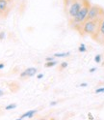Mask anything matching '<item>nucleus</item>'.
Instances as JSON below:
<instances>
[{
  "mask_svg": "<svg viewBox=\"0 0 104 120\" xmlns=\"http://www.w3.org/2000/svg\"><path fill=\"white\" fill-rule=\"evenodd\" d=\"M100 21L101 19H87L81 25H79L76 30L81 35H90L94 39V37L98 31Z\"/></svg>",
  "mask_w": 104,
  "mask_h": 120,
  "instance_id": "1",
  "label": "nucleus"
},
{
  "mask_svg": "<svg viewBox=\"0 0 104 120\" xmlns=\"http://www.w3.org/2000/svg\"><path fill=\"white\" fill-rule=\"evenodd\" d=\"M90 7H91L90 1H89V0H85L84 5L82 6V8L80 9L78 14L73 19H70V24H71V26L73 28L76 29L79 25H81L87 19L88 13H89V10H90Z\"/></svg>",
  "mask_w": 104,
  "mask_h": 120,
  "instance_id": "2",
  "label": "nucleus"
},
{
  "mask_svg": "<svg viewBox=\"0 0 104 120\" xmlns=\"http://www.w3.org/2000/svg\"><path fill=\"white\" fill-rule=\"evenodd\" d=\"M84 2H85V0H73V1H70L69 3L66 5V7L68 6L66 13H68L69 19H73L78 14L80 9L82 8V6L84 5Z\"/></svg>",
  "mask_w": 104,
  "mask_h": 120,
  "instance_id": "3",
  "label": "nucleus"
},
{
  "mask_svg": "<svg viewBox=\"0 0 104 120\" xmlns=\"http://www.w3.org/2000/svg\"><path fill=\"white\" fill-rule=\"evenodd\" d=\"M103 18H104V9L102 7L98 5H91L87 19H102Z\"/></svg>",
  "mask_w": 104,
  "mask_h": 120,
  "instance_id": "4",
  "label": "nucleus"
},
{
  "mask_svg": "<svg viewBox=\"0 0 104 120\" xmlns=\"http://www.w3.org/2000/svg\"><path fill=\"white\" fill-rule=\"evenodd\" d=\"M94 40L96 41L97 43L104 44V18L100 21L98 31H97V33H96V35L94 37Z\"/></svg>",
  "mask_w": 104,
  "mask_h": 120,
  "instance_id": "5",
  "label": "nucleus"
},
{
  "mask_svg": "<svg viewBox=\"0 0 104 120\" xmlns=\"http://www.w3.org/2000/svg\"><path fill=\"white\" fill-rule=\"evenodd\" d=\"M37 73H38V69L35 68V67H30V68H27L26 70H24L20 74V78L23 79V78H32L34 76H36Z\"/></svg>",
  "mask_w": 104,
  "mask_h": 120,
  "instance_id": "6",
  "label": "nucleus"
},
{
  "mask_svg": "<svg viewBox=\"0 0 104 120\" xmlns=\"http://www.w3.org/2000/svg\"><path fill=\"white\" fill-rule=\"evenodd\" d=\"M37 112H38V110L37 109H31V110H28L26 112H24L22 115L19 116L18 119H24V118H32Z\"/></svg>",
  "mask_w": 104,
  "mask_h": 120,
  "instance_id": "7",
  "label": "nucleus"
},
{
  "mask_svg": "<svg viewBox=\"0 0 104 120\" xmlns=\"http://www.w3.org/2000/svg\"><path fill=\"white\" fill-rule=\"evenodd\" d=\"M8 6H9L8 0H0V13H1V15L7 11Z\"/></svg>",
  "mask_w": 104,
  "mask_h": 120,
  "instance_id": "8",
  "label": "nucleus"
},
{
  "mask_svg": "<svg viewBox=\"0 0 104 120\" xmlns=\"http://www.w3.org/2000/svg\"><path fill=\"white\" fill-rule=\"evenodd\" d=\"M17 107V104H10V105H8V106L5 107V109H6V110H11V109H16Z\"/></svg>",
  "mask_w": 104,
  "mask_h": 120,
  "instance_id": "9",
  "label": "nucleus"
},
{
  "mask_svg": "<svg viewBox=\"0 0 104 120\" xmlns=\"http://www.w3.org/2000/svg\"><path fill=\"white\" fill-rule=\"evenodd\" d=\"M57 65V62L55 61V60H53V61H48L45 63V67H47V68H50V67H54Z\"/></svg>",
  "mask_w": 104,
  "mask_h": 120,
  "instance_id": "10",
  "label": "nucleus"
},
{
  "mask_svg": "<svg viewBox=\"0 0 104 120\" xmlns=\"http://www.w3.org/2000/svg\"><path fill=\"white\" fill-rule=\"evenodd\" d=\"M69 52H65V53H55L54 57H66V56H69Z\"/></svg>",
  "mask_w": 104,
  "mask_h": 120,
  "instance_id": "11",
  "label": "nucleus"
},
{
  "mask_svg": "<svg viewBox=\"0 0 104 120\" xmlns=\"http://www.w3.org/2000/svg\"><path fill=\"white\" fill-rule=\"evenodd\" d=\"M78 50H79L80 52H86V51H87V48H86V46H85L84 44H81L80 47L78 48Z\"/></svg>",
  "mask_w": 104,
  "mask_h": 120,
  "instance_id": "12",
  "label": "nucleus"
},
{
  "mask_svg": "<svg viewBox=\"0 0 104 120\" xmlns=\"http://www.w3.org/2000/svg\"><path fill=\"white\" fill-rule=\"evenodd\" d=\"M94 61H95V63H100L101 62V55L96 54L95 57H94Z\"/></svg>",
  "mask_w": 104,
  "mask_h": 120,
  "instance_id": "13",
  "label": "nucleus"
},
{
  "mask_svg": "<svg viewBox=\"0 0 104 120\" xmlns=\"http://www.w3.org/2000/svg\"><path fill=\"white\" fill-rule=\"evenodd\" d=\"M68 62H66V61H64V62H62L61 63V65H60V69L61 70H64V69H66V67H68Z\"/></svg>",
  "mask_w": 104,
  "mask_h": 120,
  "instance_id": "14",
  "label": "nucleus"
},
{
  "mask_svg": "<svg viewBox=\"0 0 104 120\" xmlns=\"http://www.w3.org/2000/svg\"><path fill=\"white\" fill-rule=\"evenodd\" d=\"M95 93H104V87H100V88H97L95 89Z\"/></svg>",
  "mask_w": 104,
  "mask_h": 120,
  "instance_id": "15",
  "label": "nucleus"
},
{
  "mask_svg": "<svg viewBox=\"0 0 104 120\" xmlns=\"http://www.w3.org/2000/svg\"><path fill=\"white\" fill-rule=\"evenodd\" d=\"M6 38V32L2 31V32H0V40H3Z\"/></svg>",
  "mask_w": 104,
  "mask_h": 120,
  "instance_id": "16",
  "label": "nucleus"
},
{
  "mask_svg": "<svg viewBox=\"0 0 104 120\" xmlns=\"http://www.w3.org/2000/svg\"><path fill=\"white\" fill-rule=\"evenodd\" d=\"M43 77H44V75H43V74H39V75H38V76H37V78H38L39 79H42Z\"/></svg>",
  "mask_w": 104,
  "mask_h": 120,
  "instance_id": "17",
  "label": "nucleus"
},
{
  "mask_svg": "<svg viewBox=\"0 0 104 120\" xmlns=\"http://www.w3.org/2000/svg\"><path fill=\"white\" fill-rule=\"evenodd\" d=\"M54 60V57H46V62L48 61H53Z\"/></svg>",
  "mask_w": 104,
  "mask_h": 120,
  "instance_id": "18",
  "label": "nucleus"
},
{
  "mask_svg": "<svg viewBox=\"0 0 104 120\" xmlns=\"http://www.w3.org/2000/svg\"><path fill=\"white\" fill-rule=\"evenodd\" d=\"M57 104H58L57 101H53V102H51V103H50V106H56Z\"/></svg>",
  "mask_w": 104,
  "mask_h": 120,
  "instance_id": "19",
  "label": "nucleus"
},
{
  "mask_svg": "<svg viewBox=\"0 0 104 120\" xmlns=\"http://www.w3.org/2000/svg\"><path fill=\"white\" fill-rule=\"evenodd\" d=\"M4 67H5V64H4V63H0V70L3 69Z\"/></svg>",
  "mask_w": 104,
  "mask_h": 120,
  "instance_id": "20",
  "label": "nucleus"
},
{
  "mask_svg": "<svg viewBox=\"0 0 104 120\" xmlns=\"http://www.w3.org/2000/svg\"><path fill=\"white\" fill-rule=\"evenodd\" d=\"M87 85H88V84H87V83H85V82H84V83H81V84H80V86H81V87H86Z\"/></svg>",
  "mask_w": 104,
  "mask_h": 120,
  "instance_id": "21",
  "label": "nucleus"
},
{
  "mask_svg": "<svg viewBox=\"0 0 104 120\" xmlns=\"http://www.w3.org/2000/svg\"><path fill=\"white\" fill-rule=\"evenodd\" d=\"M95 70H96V68H92V69H90V73H94V72H95Z\"/></svg>",
  "mask_w": 104,
  "mask_h": 120,
  "instance_id": "22",
  "label": "nucleus"
},
{
  "mask_svg": "<svg viewBox=\"0 0 104 120\" xmlns=\"http://www.w3.org/2000/svg\"><path fill=\"white\" fill-rule=\"evenodd\" d=\"M4 95V91H2L1 89H0V97H2Z\"/></svg>",
  "mask_w": 104,
  "mask_h": 120,
  "instance_id": "23",
  "label": "nucleus"
},
{
  "mask_svg": "<svg viewBox=\"0 0 104 120\" xmlns=\"http://www.w3.org/2000/svg\"><path fill=\"white\" fill-rule=\"evenodd\" d=\"M70 1H73V0H65V3H66V5L68 4V3H69Z\"/></svg>",
  "mask_w": 104,
  "mask_h": 120,
  "instance_id": "24",
  "label": "nucleus"
},
{
  "mask_svg": "<svg viewBox=\"0 0 104 120\" xmlns=\"http://www.w3.org/2000/svg\"><path fill=\"white\" fill-rule=\"evenodd\" d=\"M89 118H94V117L92 116V114H91V113H89Z\"/></svg>",
  "mask_w": 104,
  "mask_h": 120,
  "instance_id": "25",
  "label": "nucleus"
},
{
  "mask_svg": "<svg viewBox=\"0 0 104 120\" xmlns=\"http://www.w3.org/2000/svg\"><path fill=\"white\" fill-rule=\"evenodd\" d=\"M0 17H1V13H0Z\"/></svg>",
  "mask_w": 104,
  "mask_h": 120,
  "instance_id": "26",
  "label": "nucleus"
}]
</instances>
